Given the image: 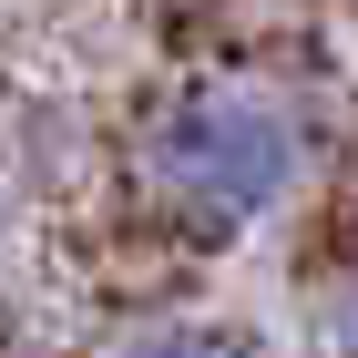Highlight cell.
<instances>
[{
  "label": "cell",
  "instance_id": "obj_2",
  "mask_svg": "<svg viewBox=\"0 0 358 358\" xmlns=\"http://www.w3.org/2000/svg\"><path fill=\"white\" fill-rule=\"evenodd\" d=\"M113 358H246L215 317H194V307H164V317H134V328L113 338Z\"/></svg>",
  "mask_w": 358,
  "mask_h": 358
},
{
  "label": "cell",
  "instance_id": "obj_3",
  "mask_svg": "<svg viewBox=\"0 0 358 358\" xmlns=\"http://www.w3.org/2000/svg\"><path fill=\"white\" fill-rule=\"evenodd\" d=\"M317 348H328V358H358V266H328V276H317Z\"/></svg>",
  "mask_w": 358,
  "mask_h": 358
},
{
  "label": "cell",
  "instance_id": "obj_1",
  "mask_svg": "<svg viewBox=\"0 0 358 358\" xmlns=\"http://www.w3.org/2000/svg\"><path fill=\"white\" fill-rule=\"evenodd\" d=\"M134 174H143V194H154L185 236L225 246V236H256V225H276L297 205L307 123H297L287 92L215 72V83H185V92H164V103L143 113Z\"/></svg>",
  "mask_w": 358,
  "mask_h": 358
},
{
  "label": "cell",
  "instance_id": "obj_4",
  "mask_svg": "<svg viewBox=\"0 0 358 358\" xmlns=\"http://www.w3.org/2000/svg\"><path fill=\"white\" fill-rule=\"evenodd\" d=\"M0 225H10V194H0Z\"/></svg>",
  "mask_w": 358,
  "mask_h": 358
}]
</instances>
